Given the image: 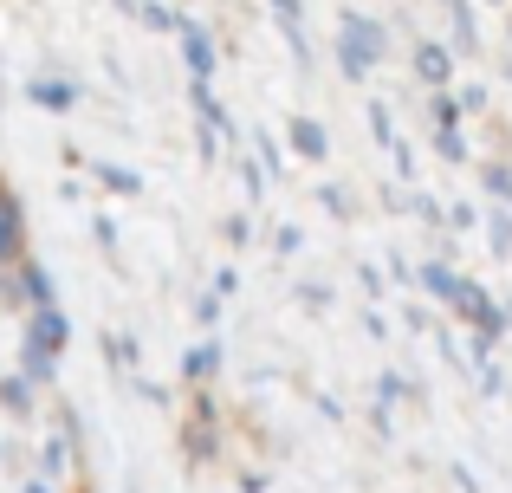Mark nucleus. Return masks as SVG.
<instances>
[{
    "label": "nucleus",
    "instance_id": "obj_1",
    "mask_svg": "<svg viewBox=\"0 0 512 493\" xmlns=\"http://www.w3.org/2000/svg\"><path fill=\"white\" fill-rule=\"evenodd\" d=\"M376 26H363V20H344V59H350V72H363V65L376 59Z\"/></svg>",
    "mask_w": 512,
    "mask_h": 493
}]
</instances>
